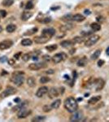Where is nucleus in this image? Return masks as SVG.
I'll use <instances>...</instances> for the list:
<instances>
[{"instance_id":"a878e982","label":"nucleus","mask_w":109,"mask_h":122,"mask_svg":"<svg viewBox=\"0 0 109 122\" xmlns=\"http://www.w3.org/2000/svg\"><path fill=\"white\" fill-rule=\"evenodd\" d=\"M60 104H61V100L60 99H56V100H55L52 103H51V107H52L53 109H57V108L59 107Z\"/></svg>"},{"instance_id":"c756f323","label":"nucleus","mask_w":109,"mask_h":122,"mask_svg":"<svg viewBox=\"0 0 109 122\" xmlns=\"http://www.w3.org/2000/svg\"><path fill=\"white\" fill-rule=\"evenodd\" d=\"M14 1L13 0H3V5L5 6V7H10L13 4Z\"/></svg>"},{"instance_id":"b1692460","label":"nucleus","mask_w":109,"mask_h":122,"mask_svg":"<svg viewBox=\"0 0 109 122\" xmlns=\"http://www.w3.org/2000/svg\"><path fill=\"white\" fill-rule=\"evenodd\" d=\"M100 54H101V50H96L95 51H94L92 55H91L90 59L92 60H97V59L99 58V57Z\"/></svg>"},{"instance_id":"4c0bfd02","label":"nucleus","mask_w":109,"mask_h":122,"mask_svg":"<svg viewBox=\"0 0 109 122\" xmlns=\"http://www.w3.org/2000/svg\"><path fill=\"white\" fill-rule=\"evenodd\" d=\"M51 21V17H46V18H44L41 21L42 23L43 24H47V23H50Z\"/></svg>"},{"instance_id":"c85d7f7f","label":"nucleus","mask_w":109,"mask_h":122,"mask_svg":"<svg viewBox=\"0 0 109 122\" xmlns=\"http://www.w3.org/2000/svg\"><path fill=\"white\" fill-rule=\"evenodd\" d=\"M72 17H73V15L71 14H68V15H64V16L61 18L63 21H66V22H69L70 20H72Z\"/></svg>"},{"instance_id":"c9c22d12","label":"nucleus","mask_w":109,"mask_h":122,"mask_svg":"<svg viewBox=\"0 0 109 122\" xmlns=\"http://www.w3.org/2000/svg\"><path fill=\"white\" fill-rule=\"evenodd\" d=\"M33 7H34V6H33V3L31 1H29L27 3L26 6H25V8H26L27 10H30V9H33Z\"/></svg>"},{"instance_id":"20e7f679","label":"nucleus","mask_w":109,"mask_h":122,"mask_svg":"<svg viewBox=\"0 0 109 122\" xmlns=\"http://www.w3.org/2000/svg\"><path fill=\"white\" fill-rule=\"evenodd\" d=\"M100 39V37L97 34H94L92 35L91 37H90L85 42V46H87V47H90V46H92L95 44L96 42H99V40Z\"/></svg>"},{"instance_id":"a18cd8bd","label":"nucleus","mask_w":109,"mask_h":122,"mask_svg":"<svg viewBox=\"0 0 109 122\" xmlns=\"http://www.w3.org/2000/svg\"><path fill=\"white\" fill-rule=\"evenodd\" d=\"M75 51H76V49H75V48H73L72 50L69 51V53H70L71 55H73V54H74Z\"/></svg>"},{"instance_id":"79ce46f5","label":"nucleus","mask_w":109,"mask_h":122,"mask_svg":"<svg viewBox=\"0 0 109 122\" xmlns=\"http://www.w3.org/2000/svg\"><path fill=\"white\" fill-rule=\"evenodd\" d=\"M104 60H99V61H98V66H99V67L103 66V65H104Z\"/></svg>"},{"instance_id":"6ab92c4d","label":"nucleus","mask_w":109,"mask_h":122,"mask_svg":"<svg viewBox=\"0 0 109 122\" xmlns=\"http://www.w3.org/2000/svg\"><path fill=\"white\" fill-rule=\"evenodd\" d=\"M101 99V96L98 95V96H94V97H92L89 99L88 103L89 104H95L96 103H98L99 101Z\"/></svg>"},{"instance_id":"9b49d317","label":"nucleus","mask_w":109,"mask_h":122,"mask_svg":"<svg viewBox=\"0 0 109 122\" xmlns=\"http://www.w3.org/2000/svg\"><path fill=\"white\" fill-rule=\"evenodd\" d=\"M55 33V30L52 28H48V29H45L42 30V35L48 38H52Z\"/></svg>"},{"instance_id":"4be33fe9","label":"nucleus","mask_w":109,"mask_h":122,"mask_svg":"<svg viewBox=\"0 0 109 122\" xmlns=\"http://www.w3.org/2000/svg\"><path fill=\"white\" fill-rule=\"evenodd\" d=\"M27 84L28 86H29V87H33V86H35V85H36V81L33 77H29L27 79Z\"/></svg>"},{"instance_id":"412c9836","label":"nucleus","mask_w":109,"mask_h":122,"mask_svg":"<svg viewBox=\"0 0 109 122\" xmlns=\"http://www.w3.org/2000/svg\"><path fill=\"white\" fill-rule=\"evenodd\" d=\"M87 64V60L86 57H83V58L80 59L77 62V66L79 67H85Z\"/></svg>"},{"instance_id":"2eb2a0df","label":"nucleus","mask_w":109,"mask_h":122,"mask_svg":"<svg viewBox=\"0 0 109 122\" xmlns=\"http://www.w3.org/2000/svg\"><path fill=\"white\" fill-rule=\"evenodd\" d=\"M86 19V17L82 14H75L73 15L72 17V20L76 21V22H82L84 20Z\"/></svg>"},{"instance_id":"603ef678","label":"nucleus","mask_w":109,"mask_h":122,"mask_svg":"<svg viewBox=\"0 0 109 122\" xmlns=\"http://www.w3.org/2000/svg\"><path fill=\"white\" fill-rule=\"evenodd\" d=\"M1 89H2V86H1V84H0V90H1Z\"/></svg>"},{"instance_id":"e433bc0d","label":"nucleus","mask_w":109,"mask_h":122,"mask_svg":"<svg viewBox=\"0 0 109 122\" xmlns=\"http://www.w3.org/2000/svg\"><path fill=\"white\" fill-rule=\"evenodd\" d=\"M51 109H52L51 106L45 105L44 107H43V111H44L45 112H51Z\"/></svg>"},{"instance_id":"f257e3e1","label":"nucleus","mask_w":109,"mask_h":122,"mask_svg":"<svg viewBox=\"0 0 109 122\" xmlns=\"http://www.w3.org/2000/svg\"><path fill=\"white\" fill-rule=\"evenodd\" d=\"M64 108L70 113H73L76 112L78 108V103L77 100L73 97H68L64 101Z\"/></svg>"},{"instance_id":"393cba45","label":"nucleus","mask_w":109,"mask_h":122,"mask_svg":"<svg viewBox=\"0 0 109 122\" xmlns=\"http://www.w3.org/2000/svg\"><path fill=\"white\" fill-rule=\"evenodd\" d=\"M16 29V26L15 25H13V24H11V25H8L7 26L6 31H7V33H13Z\"/></svg>"},{"instance_id":"3c124183","label":"nucleus","mask_w":109,"mask_h":122,"mask_svg":"<svg viewBox=\"0 0 109 122\" xmlns=\"http://www.w3.org/2000/svg\"><path fill=\"white\" fill-rule=\"evenodd\" d=\"M20 101V99H15V102H19Z\"/></svg>"},{"instance_id":"37998d69","label":"nucleus","mask_w":109,"mask_h":122,"mask_svg":"<svg viewBox=\"0 0 109 122\" xmlns=\"http://www.w3.org/2000/svg\"><path fill=\"white\" fill-rule=\"evenodd\" d=\"M54 72H55V71L53 69H49V70H47V72H46V73H47V74H53Z\"/></svg>"},{"instance_id":"2f4dec72","label":"nucleus","mask_w":109,"mask_h":122,"mask_svg":"<svg viewBox=\"0 0 109 122\" xmlns=\"http://www.w3.org/2000/svg\"><path fill=\"white\" fill-rule=\"evenodd\" d=\"M31 59V54H29V53H27V54H25L22 56V60L25 61V62H27V61H29V60Z\"/></svg>"},{"instance_id":"a211bd4d","label":"nucleus","mask_w":109,"mask_h":122,"mask_svg":"<svg viewBox=\"0 0 109 122\" xmlns=\"http://www.w3.org/2000/svg\"><path fill=\"white\" fill-rule=\"evenodd\" d=\"M75 43L73 42V41L72 40H66V41H63V42H60V45L62 47H64V48H68V47L73 46Z\"/></svg>"},{"instance_id":"8fccbe9b","label":"nucleus","mask_w":109,"mask_h":122,"mask_svg":"<svg viewBox=\"0 0 109 122\" xmlns=\"http://www.w3.org/2000/svg\"><path fill=\"white\" fill-rule=\"evenodd\" d=\"M2 31H3V27L0 25V33H2Z\"/></svg>"},{"instance_id":"7ed1b4c3","label":"nucleus","mask_w":109,"mask_h":122,"mask_svg":"<svg viewBox=\"0 0 109 122\" xmlns=\"http://www.w3.org/2000/svg\"><path fill=\"white\" fill-rule=\"evenodd\" d=\"M24 72H14L12 74V77H11V81L17 86H21V85L25 82V77L23 76Z\"/></svg>"},{"instance_id":"09e8293b","label":"nucleus","mask_w":109,"mask_h":122,"mask_svg":"<svg viewBox=\"0 0 109 122\" xmlns=\"http://www.w3.org/2000/svg\"><path fill=\"white\" fill-rule=\"evenodd\" d=\"M106 54L108 55V56H109V46L107 47V49H106Z\"/></svg>"},{"instance_id":"f8f14e48","label":"nucleus","mask_w":109,"mask_h":122,"mask_svg":"<svg viewBox=\"0 0 109 122\" xmlns=\"http://www.w3.org/2000/svg\"><path fill=\"white\" fill-rule=\"evenodd\" d=\"M47 94H48V97L50 99H55V98L58 97L59 92L58 91V90L56 88H51L50 90H48V92H47Z\"/></svg>"},{"instance_id":"dca6fc26","label":"nucleus","mask_w":109,"mask_h":122,"mask_svg":"<svg viewBox=\"0 0 109 122\" xmlns=\"http://www.w3.org/2000/svg\"><path fill=\"white\" fill-rule=\"evenodd\" d=\"M73 27H74V26H73V24L68 23L67 25H61V26L59 27V30H60L61 32L64 33V32H66V31H68V30H71V29H73Z\"/></svg>"},{"instance_id":"f3484780","label":"nucleus","mask_w":109,"mask_h":122,"mask_svg":"<svg viewBox=\"0 0 109 122\" xmlns=\"http://www.w3.org/2000/svg\"><path fill=\"white\" fill-rule=\"evenodd\" d=\"M32 16H33V13L32 12L25 11H24V12L22 13V15H21V20H24V21H26L29 19H30Z\"/></svg>"},{"instance_id":"c03bdc74","label":"nucleus","mask_w":109,"mask_h":122,"mask_svg":"<svg viewBox=\"0 0 109 122\" xmlns=\"http://www.w3.org/2000/svg\"><path fill=\"white\" fill-rule=\"evenodd\" d=\"M97 21H98V22H100V21H101V22H103V21H104V20H103V17L98 16V17H97Z\"/></svg>"},{"instance_id":"423d86ee","label":"nucleus","mask_w":109,"mask_h":122,"mask_svg":"<svg viewBox=\"0 0 109 122\" xmlns=\"http://www.w3.org/2000/svg\"><path fill=\"white\" fill-rule=\"evenodd\" d=\"M67 59V55L65 53H58V54L55 55L54 56L52 57V61L54 64H59V63L62 62L64 60Z\"/></svg>"},{"instance_id":"ddd939ff","label":"nucleus","mask_w":109,"mask_h":122,"mask_svg":"<svg viewBox=\"0 0 109 122\" xmlns=\"http://www.w3.org/2000/svg\"><path fill=\"white\" fill-rule=\"evenodd\" d=\"M47 92H48V88H47V86H42V87H40L37 90L36 96L38 98H42V97H43L45 94H47Z\"/></svg>"},{"instance_id":"aec40b11","label":"nucleus","mask_w":109,"mask_h":122,"mask_svg":"<svg viewBox=\"0 0 109 122\" xmlns=\"http://www.w3.org/2000/svg\"><path fill=\"white\" fill-rule=\"evenodd\" d=\"M27 103H28V102H27V101L23 102L22 103H20L19 105H17L16 107H14L12 110H13L14 112H16V111H20V110H21V109H22V108H24V107H26Z\"/></svg>"},{"instance_id":"72a5a7b5","label":"nucleus","mask_w":109,"mask_h":122,"mask_svg":"<svg viewBox=\"0 0 109 122\" xmlns=\"http://www.w3.org/2000/svg\"><path fill=\"white\" fill-rule=\"evenodd\" d=\"M50 78L47 77V76H42L40 78V82L42 84H45V83H47L48 81H50Z\"/></svg>"},{"instance_id":"de8ad7c7","label":"nucleus","mask_w":109,"mask_h":122,"mask_svg":"<svg viewBox=\"0 0 109 122\" xmlns=\"http://www.w3.org/2000/svg\"><path fill=\"white\" fill-rule=\"evenodd\" d=\"M6 59H7V57H6V56H3V58H1V60H0V61H1V62H5V61H6Z\"/></svg>"},{"instance_id":"9d476101","label":"nucleus","mask_w":109,"mask_h":122,"mask_svg":"<svg viewBox=\"0 0 109 122\" xmlns=\"http://www.w3.org/2000/svg\"><path fill=\"white\" fill-rule=\"evenodd\" d=\"M47 66L45 63H34V64H31L29 65V68L30 70H39L41 68H43Z\"/></svg>"},{"instance_id":"864d4df0","label":"nucleus","mask_w":109,"mask_h":122,"mask_svg":"<svg viewBox=\"0 0 109 122\" xmlns=\"http://www.w3.org/2000/svg\"><path fill=\"white\" fill-rule=\"evenodd\" d=\"M0 16H1V15H0Z\"/></svg>"},{"instance_id":"bb28decb","label":"nucleus","mask_w":109,"mask_h":122,"mask_svg":"<svg viewBox=\"0 0 109 122\" xmlns=\"http://www.w3.org/2000/svg\"><path fill=\"white\" fill-rule=\"evenodd\" d=\"M37 32V27H34V28H32L31 29H29V30H28L26 31L25 33H24V35H25V36H28V35H33V34H34L35 33Z\"/></svg>"},{"instance_id":"f03ea898","label":"nucleus","mask_w":109,"mask_h":122,"mask_svg":"<svg viewBox=\"0 0 109 122\" xmlns=\"http://www.w3.org/2000/svg\"><path fill=\"white\" fill-rule=\"evenodd\" d=\"M88 85H89L88 87L92 88V89H94L95 91H99V90H101L104 88V86L105 85V81L102 78H97V79L94 81H90V82Z\"/></svg>"},{"instance_id":"1a4fd4ad","label":"nucleus","mask_w":109,"mask_h":122,"mask_svg":"<svg viewBox=\"0 0 109 122\" xmlns=\"http://www.w3.org/2000/svg\"><path fill=\"white\" fill-rule=\"evenodd\" d=\"M12 45H13L12 41L4 40V41H3V42H0V50L4 51V50H7V49H9Z\"/></svg>"},{"instance_id":"49530a36","label":"nucleus","mask_w":109,"mask_h":122,"mask_svg":"<svg viewBox=\"0 0 109 122\" xmlns=\"http://www.w3.org/2000/svg\"><path fill=\"white\" fill-rule=\"evenodd\" d=\"M85 14H86V15H90V10H85Z\"/></svg>"},{"instance_id":"ea45409f","label":"nucleus","mask_w":109,"mask_h":122,"mask_svg":"<svg viewBox=\"0 0 109 122\" xmlns=\"http://www.w3.org/2000/svg\"><path fill=\"white\" fill-rule=\"evenodd\" d=\"M15 63H16V60L15 59H10V60H8V64H9V65H14L15 64Z\"/></svg>"},{"instance_id":"6e6552de","label":"nucleus","mask_w":109,"mask_h":122,"mask_svg":"<svg viewBox=\"0 0 109 122\" xmlns=\"http://www.w3.org/2000/svg\"><path fill=\"white\" fill-rule=\"evenodd\" d=\"M30 114H31L30 110H27V109H25V107H24L18 112V113H17V117H18L19 119H24V118H26L28 116L30 115Z\"/></svg>"},{"instance_id":"cd10ccee","label":"nucleus","mask_w":109,"mask_h":122,"mask_svg":"<svg viewBox=\"0 0 109 122\" xmlns=\"http://www.w3.org/2000/svg\"><path fill=\"white\" fill-rule=\"evenodd\" d=\"M90 27L94 31H99V30H100V29H101L100 25H99V24H98V23H92L90 25Z\"/></svg>"},{"instance_id":"473e14b6","label":"nucleus","mask_w":109,"mask_h":122,"mask_svg":"<svg viewBox=\"0 0 109 122\" xmlns=\"http://www.w3.org/2000/svg\"><path fill=\"white\" fill-rule=\"evenodd\" d=\"M73 41L74 43H81L84 41V39H83V38H82V37H75V38L73 39Z\"/></svg>"},{"instance_id":"39448f33","label":"nucleus","mask_w":109,"mask_h":122,"mask_svg":"<svg viewBox=\"0 0 109 122\" xmlns=\"http://www.w3.org/2000/svg\"><path fill=\"white\" fill-rule=\"evenodd\" d=\"M16 93V90L15 88L9 86V87L6 88V89L2 92L1 94H0V97H1L2 99H4L6 97L13 95V94H15Z\"/></svg>"},{"instance_id":"58836bf2","label":"nucleus","mask_w":109,"mask_h":122,"mask_svg":"<svg viewBox=\"0 0 109 122\" xmlns=\"http://www.w3.org/2000/svg\"><path fill=\"white\" fill-rule=\"evenodd\" d=\"M7 11H5V10H0V15H1V17H3V18H4V17L7 16Z\"/></svg>"},{"instance_id":"4468645a","label":"nucleus","mask_w":109,"mask_h":122,"mask_svg":"<svg viewBox=\"0 0 109 122\" xmlns=\"http://www.w3.org/2000/svg\"><path fill=\"white\" fill-rule=\"evenodd\" d=\"M49 39L50 38H47V37L43 36V35H42V36H37L34 38V42L37 43V44H44V43H47L48 42Z\"/></svg>"},{"instance_id":"0eeeda50","label":"nucleus","mask_w":109,"mask_h":122,"mask_svg":"<svg viewBox=\"0 0 109 122\" xmlns=\"http://www.w3.org/2000/svg\"><path fill=\"white\" fill-rule=\"evenodd\" d=\"M83 118V112L81 111H76L73 112V115L70 117V121H81Z\"/></svg>"},{"instance_id":"7c9ffc66","label":"nucleus","mask_w":109,"mask_h":122,"mask_svg":"<svg viewBox=\"0 0 109 122\" xmlns=\"http://www.w3.org/2000/svg\"><path fill=\"white\" fill-rule=\"evenodd\" d=\"M57 45H50V46H46V49H47V51H54L57 49Z\"/></svg>"},{"instance_id":"5701e85b","label":"nucleus","mask_w":109,"mask_h":122,"mask_svg":"<svg viewBox=\"0 0 109 122\" xmlns=\"http://www.w3.org/2000/svg\"><path fill=\"white\" fill-rule=\"evenodd\" d=\"M32 40L31 39H29V38H25V39H23L22 41H21V45L24 46H31L32 45Z\"/></svg>"},{"instance_id":"a19ab883","label":"nucleus","mask_w":109,"mask_h":122,"mask_svg":"<svg viewBox=\"0 0 109 122\" xmlns=\"http://www.w3.org/2000/svg\"><path fill=\"white\" fill-rule=\"evenodd\" d=\"M21 55H22V53H21V52H18L17 54H15V56H14V58H15L16 60H19Z\"/></svg>"},{"instance_id":"f704fd0d","label":"nucleus","mask_w":109,"mask_h":122,"mask_svg":"<svg viewBox=\"0 0 109 122\" xmlns=\"http://www.w3.org/2000/svg\"><path fill=\"white\" fill-rule=\"evenodd\" d=\"M45 119H46V117H41V116H38V117H36L33 118L32 121H35V122H38V121H44Z\"/></svg>"}]
</instances>
